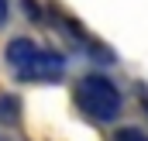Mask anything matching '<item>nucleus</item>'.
<instances>
[{
    "instance_id": "nucleus-6",
    "label": "nucleus",
    "mask_w": 148,
    "mask_h": 141,
    "mask_svg": "<svg viewBox=\"0 0 148 141\" xmlns=\"http://www.w3.org/2000/svg\"><path fill=\"white\" fill-rule=\"evenodd\" d=\"M0 141H10V138H7V134H3V131H0Z\"/></svg>"
},
{
    "instance_id": "nucleus-5",
    "label": "nucleus",
    "mask_w": 148,
    "mask_h": 141,
    "mask_svg": "<svg viewBox=\"0 0 148 141\" xmlns=\"http://www.w3.org/2000/svg\"><path fill=\"white\" fill-rule=\"evenodd\" d=\"M10 21V0H0V28H7Z\"/></svg>"
},
{
    "instance_id": "nucleus-1",
    "label": "nucleus",
    "mask_w": 148,
    "mask_h": 141,
    "mask_svg": "<svg viewBox=\"0 0 148 141\" xmlns=\"http://www.w3.org/2000/svg\"><path fill=\"white\" fill-rule=\"evenodd\" d=\"M7 66L14 69V79L21 83H59L66 76V55L41 48L35 38H10L3 48Z\"/></svg>"
},
{
    "instance_id": "nucleus-3",
    "label": "nucleus",
    "mask_w": 148,
    "mask_h": 141,
    "mask_svg": "<svg viewBox=\"0 0 148 141\" xmlns=\"http://www.w3.org/2000/svg\"><path fill=\"white\" fill-rule=\"evenodd\" d=\"M0 124L3 127H17L21 124V100L14 93H0Z\"/></svg>"
},
{
    "instance_id": "nucleus-4",
    "label": "nucleus",
    "mask_w": 148,
    "mask_h": 141,
    "mask_svg": "<svg viewBox=\"0 0 148 141\" xmlns=\"http://www.w3.org/2000/svg\"><path fill=\"white\" fill-rule=\"evenodd\" d=\"M110 141H148V134L141 131V127H121Z\"/></svg>"
},
{
    "instance_id": "nucleus-2",
    "label": "nucleus",
    "mask_w": 148,
    "mask_h": 141,
    "mask_svg": "<svg viewBox=\"0 0 148 141\" xmlns=\"http://www.w3.org/2000/svg\"><path fill=\"white\" fill-rule=\"evenodd\" d=\"M73 100L79 107V114H86L97 124H114L121 117V110H124V93H121V86L107 72H86V76H79V83L73 90Z\"/></svg>"
}]
</instances>
